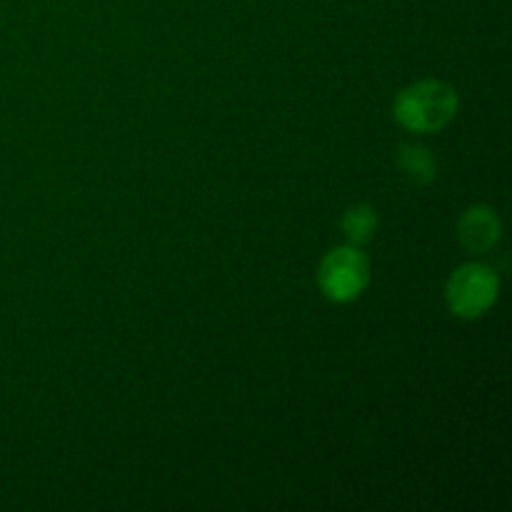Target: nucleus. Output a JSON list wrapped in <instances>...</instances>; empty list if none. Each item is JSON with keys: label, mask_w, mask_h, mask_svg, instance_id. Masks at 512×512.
Here are the masks:
<instances>
[{"label": "nucleus", "mask_w": 512, "mask_h": 512, "mask_svg": "<svg viewBox=\"0 0 512 512\" xmlns=\"http://www.w3.org/2000/svg\"><path fill=\"white\" fill-rule=\"evenodd\" d=\"M498 298L500 278L485 263H463L445 283V305L460 320L483 318Z\"/></svg>", "instance_id": "nucleus-3"}, {"label": "nucleus", "mask_w": 512, "mask_h": 512, "mask_svg": "<svg viewBox=\"0 0 512 512\" xmlns=\"http://www.w3.org/2000/svg\"><path fill=\"white\" fill-rule=\"evenodd\" d=\"M455 233L468 253L483 255L498 245L500 235H503V220L490 205H470L458 218Z\"/></svg>", "instance_id": "nucleus-4"}, {"label": "nucleus", "mask_w": 512, "mask_h": 512, "mask_svg": "<svg viewBox=\"0 0 512 512\" xmlns=\"http://www.w3.org/2000/svg\"><path fill=\"white\" fill-rule=\"evenodd\" d=\"M460 110V95L450 83L425 78L410 83L395 95L393 118L410 133H440L455 120Z\"/></svg>", "instance_id": "nucleus-1"}, {"label": "nucleus", "mask_w": 512, "mask_h": 512, "mask_svg": "<svg viewBox=\"0 0 512 512\" xmlns=\"http://www.w3.org/2000/svg\"><path fill=\"white\" fill-rule=\"evenodd\" d=\"M370 260L358 245H338L328 250L318 265V288L330 303H353L370 285Z\"/></svg>", "instance_id": "nucleus-2"}, {"label": "nucleus", "mask_w": 512, "mask_h": 512, "mask_svg": "<svg viewBox=\"0 0 512 512\" xmlns=\"http://www.w3.org/2000/svg\"><path fill=\"white\" fill-rule=\"evenodd\" d=\"M340 228H343V235L348 238L350 245L363 248V245H368L370 240L378 235V228H380L378 210L368 203L350 205V208L343 213Z\"/></svg>", "instance_id": "nucleus-5"}, {"label": "nucleus", "mask_w": 512, "mask_h": 512, "mask_svg": "<svg viewBox=\"0 0 512 512\" xmlns=\"http://www.w3.org/2000/svg\"><path fill=\"white\" fill-rule=\"evenodd\" d=\"M398 165L405 178L415 185H430L438 178V160L423 145H403L398 150Z\"/></svg>", "instance_id": "nucleus-6"}]
</instances>
